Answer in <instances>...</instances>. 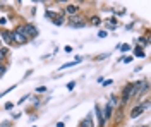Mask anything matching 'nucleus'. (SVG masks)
Listing matches in <instances>:
<instances>
[{
    "label": "nucleus",
    "instance_id": "1",
    "mask_svg": "<svg viewBox=\"0 0 151 127\" xmlns=\"http://www.w3.org/2000/svg\"><path fill=\"white\" fill-rule=\"evenodd\" d=\"M132 98V84H127V86H124L122 89V98L119 100L120 103L119 105H122V107H125L127 103H129V100Z\"/></svg>",
    "mask_w": 151,
    "mask_h": 127
},
{
    "label": "nucleus",
    "instance_id": "2",
    "mask_svg": "<svg viewBox=\"0 0 151 127\" xmlns=\"http://www.w3.org/2000/svg\"><path fill=\"white\" fill-rule=\"evenodd\" d=\"M22 29H24V36L28 38V41L38 36V29L35 28V24H29V22H26V24H22Z\"/></svg>",
    "mask_w": 151,
    "mask_h": 127
},
{
    "label": "nucleus",
    "instance_id": "3",
    "mask_svg": "<svg viewBox=\"0 0 151 127\" xmlns=\"http://www.w3.org/2000/svg\"><path fill=\"white\" fill-rule=\"evenodd\" d=\"M10 38H12V43H16V45H24V43H28V38L22 34V33H19V31H10Z\"/></svg>",
    "mask_w": 151,
    "mask_h": 127
},
{
    "label": "nucleus",
    "instance_id": "4",
    "mask_svg": "<svg viewBox=\"0 0 151 127\" xmlns=\"http://www.w3.org/2000/svg\"><path fill=\"white\" fill-rule=\"evenodd\" d=\"M69 26H70V28H76V29L84 28V26H86V19H84V17H70Z\"/></svg>",
    "mask_w": 151,
    "mask_h": 127
},
{
    "label": "nucleus",
    "instance_id": "5",
    "mask_svg": "<svg viewBox=\"0 0 151 127\" xmlns=\"http://www.w3.org/2000/svg\"><path fill=\"white\" fill-rule=\"evenodd\" d=\"M79 10H81V7H79L77 4H67L65 9H64V12H65V14H69L70 17H74V16L77 14V12H79Z\"/></svg>",
    "mask_w": 151,
    "mask_h": 127
},
{
    "label": "nucleus",
    "instance_id": "6",
    "mask_svg": "<svg viewBox=\"0 0 151 127\" xmlns=\"http://www.w3.org/2000/svg\"><path fill=\"white\" fill-rule=\"evenodd\" d=\"M94 113H96V117H98V126H100V127H105L103 113H101V108H100V105H98V103L94 105Z\"/></svg>",
    "mask_w": 151,
    "mask_h": 127
},
{
    "label": "nucleus",
    "instance_id": "7",
    "mask_svg": "<svg viewBox=\"0 0 151 127\" xmlns=\"http://www.w3.org/2000/svg\"><path fill=\"white\" fill-rule=\"evenodd\" d=\"M101 113H103V120H105V122H108V120L112 118V115H113V108L110 107V105H106Z\"/></svg>",
    "mask_w": 151,
    "mask_h": 127
},
{
    "label": "nucleus",
    "instance_id": "8",
    "mask_svg": "<svg viewBox=\"0 0 151 127\" xmlns=\"http://www.w3.org/2000/svg\"><path fill=\"white\" fill-rule=\"evenodd\" d=\"M142 112H144V108H142L141 105H136V107L131 110V118H137V117L142 113Z\"/></svg>",
    "mask_w": 151,
    "mask_h": 127
},
{
    "label": "nucleus",
    "instance_id": "9",
    "mask_svg": "<svg viewBox=\"0 0 151 127\" xmlns=\"http://www.w3.org/2000/svg\"><path fill=\"white\" fill-rule=\"evenodd\" d=\"M0 39H4L7 45H12V38H10V31H0Z\"/></svg>",
    "mask_w": 151,
    "mask_h": 127
},
{
    "label": "nucleus",
    "instance_id": "10",
    "mask_svg": "<svg viewBox=\"0 0 151 127\" xmlns=\"http://www.w3.org/2000/svg\"><path fill=\"white\" fill-rule=\"evenodd\" d=\"M79 127H94V124H93V117L91 115H88V117L84 118V120H81V126Z\"/></svg>",
    "mask_w": 151,
    "mask_h": 127
},
{
    "label": "nucleus",
    "instance_id": "11",
    "mask_svg": "<svg viewBox=\"0 0 151 127\" xmlns=\"http://www.w3.org/2000/svg\"><path fill=\"white\" fill-rule=\"evenodd\" d=\"M9 57V48L0 47V62H5V59Z\"/></svg>",
    "mask_w": 151,
    "mask_h": 127
},
{
    "label": "nucleus",
    "instance_id": "12",
    "mask_svg": "<svg viewBox=\"0 0 151 127\" xmlns=\"http://www.w3.org/2000/svg\"><path fill=\"white\" fill-rule=\"evenodd\" d=\"M110 107L115 110V108L119 107V96H115V95H112V98H110V103H108Z\"/></svg>",
    "mask_w": 151,
    "mask_h": 127
},
{
    "label": "nucleus",
    "instance_id": "13",
    "mask_svg": "<svg viewBox=\"0 0 151 127\" xmlns=\"http://www.w3.org/2000/svg\"><path fill=\"white\" fill-rule=\"evenodd\" d=\"M81 60H83L81 57H76V60H74V62H69V64H64V65H62L60 69H67V67H72V65H77V64H79Z\"/></svg>",
    "mask_w": 151,
    "mask_h": 127
},
{
    "label": "nucleus",
    "instance_id": "14",
    "mask_svg": "<svg viewBox=\"0 0 151 127\" xmlns=\"http://www.w3.org/2000/svg\"><path fill=\"white\" fill-rule=\"evenodd\" d=\"M89 21H91V24H93V26H100V24H101V19H100L98 16H93Z\"/></svg>",
    "mask_w": 151,
    "mask_h": 127
},
{
    "label": "nucleus",
    "instance_id": "15",
    "mask_svg": "<svg viewBox=\"0 0 151 127\" xmlns=\"http://www.w3.org/2000/svg\"><path fill=\"white\" fill-rule=\"evenodd\" d=\"M119 50H120V52H129V50H131V47H129L127 43H124V45H120V47H119Z\"/></svg>",
    "mask_w": 151,
    "mask_h": 127
},
{
    "label": "nucleus",
    "instance_id": "16",
    "mask_svg": "<svg viewBox=\"0 0 151 127\" xmlns=\"http://www.w3.org/2000/svg\"><path fill=\"white\" fill-rule=\"evenodd\" d=\"M136 55H137V57H144V52L141 50V47H137V50H136Z\"/></svg>",
    "mask_w": 151,
    "mask_h": 127
},
{
    "label": "nucleus",
    "instance_id": "17",
    "mask_svg": "<svg viewBox=\"0 0 151 127\" xmlns=\"http://www.w3.org/2000/svg\"><path fill=\"white\" fill-rule=\"evenodd\" d=\"M5 70H7V67H5V65L0 62V76H2V74H5Z\"/></svg>",
    "mask_w": 151,
    "mask_h": 127
},
{
    "label": "nucleus",
    "instance_id": "18",
    "mask_svg": "<svg viewBox=\"0 0 151 127\" xmlns=\"http://www.w3.org/2000/svg\"><path fill=\"white\" fill-rule=\"evenodd\" d=\"M98 36H100V38H106V36H108V33H106V31H100V33H98Z\"/></svg>",
    "mask_w": 151,
    "mask_h": 127
},
{
    "label": "nucleus",
    "instance_id": "19",
    "mask_svg": "<svg viewBox=\"0 0 151 127\" xmlns=\"http://www.w3.org/2000/svg\"><path fill=\"white\" fill-rule=\"evenodd\" d=\"M47 91V88L45 86H40V88H36V93H45Z\"/></svg>",
    "mask_w": 151,
    "mask_h": 127
},
{
    "label": "nucleus",
    "instance_id": "20",
    "mask_svg": "<svg viewBox=\"0 0 151 127\" xmlns=\"http://www.w3.org/2000/svg\"><path fill=\"white\" fill-rule=\"evenodd\" d=\"M74 86H76V83L74 81H70V83L67 84V89H74Z\"/></svg>",
    "mask_w": 151,
    "mask_h": 127
},
{
    "label": "nucleus",
    "instance_id": "21",
    "mask_svg": "<svg viewBox=\"0 0 151 127\" xmlns=\"http://www.w3.org/2000/svg\"><path fill=\"white\" fill-rule=\"evenodd\" d=\"M117 120H119V122L122 120V108H120V110H119V113H117Z\"/></svg>",
    "mask_w": 151,
    "mask_h": 127
},
{
    "label": "nucleus",
    "instance_id": "22",
    "mask_svg": "<svg viewBox=\"0 0 151 127\" xmlns=\"http://www.w3.org/2000/svg\"><path fill=\"white\" fill-rule=\"evenodd\" d=\"M72 50H74V48H72V47H70V45H67V47H65V52H67V53H70V52H72Z\"/></svg>",
    "mask_w": 151,
    "mask_h": 127
},
{
    "label": "nucleus",
    "instance_id": "23",
    "mask_svg": "<svg viewBox=\"0 0 151 127\" xmlns=\"http://www.w3.org/2000/svg\"><path fill=\"white\" fill-rule=\"evenodd\" d=\"M5 22H7V19H5V17H0V26H4Z\"/></svg>",
    "mask_w": 151,
    "mask_h": 127
},
{
    "label": "nucleus",
    "instance_id": "24",
    "mask_svg": "<svg viewBox=\"0 0 151 127\" xmlns=\"http://www.w3.org/2000/svg\"><path fill=\"white\" fill-rule=\"evenodd\" d=\"M12 107H14V103H7V105H5V110H10Z\"/></svg>",
    "mask_w": 151,
    "mask_h": 127
},
{
    "label": "nucleus",
    "instance_id": "25",
    "mask_svg": "<svg viewBox=\"0 0 151 127\" xmlns=\"http://www.w3.org/2000/svg\"><path fill=\"white\" fill-rule=\"evenodd\" d=\"M131 60H132V57H127V59H124L122 62H125V64H129V62H131Z\"/></svg>",
    "mask_w": 151,
    "mask_h": 127
},
{
    "label": "nucleus",
    "instance_id": "26",
    "mask_svg": "<svg viewBox=\"0 0 151 127\" xmlns=\"http://www.w3.org/2000/svg\"><path fill=\"white\" fill-rule=\"evenodd\" d=\"M0 47H2V39H0Z\"/></svg>",
    "mask_w": 151,
    "mask_h": 127
}]
</instances>
